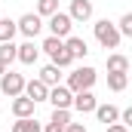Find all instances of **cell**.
<instances>
[{"instance_id":"obj_1","label":"cell","mask_w":132,"mask_h":132,"mask_svg":"<svg viewBox=\"0 0 132 132\" xmlns=\"http://www.w3.org/2000/svg\"><path fill=\"white\" fill-rule=\"evenodd\" d=\"M40 49L52 59V65H59V68H68L71 62H74V55H71V49L65 46V40H62V37H52V34H49V37L43 40V46H40Z\"/></svg>"},{"instance_id":"obj_2","label":"cell","mask_w":132,"mask_h":132,"mask_svg":"<svg viewBox=\"0 0 132 132\" xmlns=\"http://www.w3.org/2000/svg\"><path fill=\"white\" fill-rule=\"evenodd\" d=\"M92 28H95V40H98L104 49H117V46H120V37H123V34H120V28H117L114 22H108V19H98Z\"/></svg>"},{"instance_id":"obj_3","label":"cell","mask_w":132,"mask_h":132,"mask_svg":"<svg viewBox=\"0 0 132 132\" xmlns=\"http://www.w3.org/2000/svg\"><path fill=\"white\" fill-rule=\"evenodd\" d=\"M95 80H98V74H95V68H77V71H71V77H68V89L71 92H83V89H92L95 86Z\"/></svg>"},{"instance_id":"obj_4","label":"cell","mask_w":132,"mask_h":132,"mask_svg":"<svg viewBox=\"0 0 132 132\" xmlns=\"http://www.w3.org/2000/svg\"><path fill=\"white\" fill-rule=\"evenodd\" d=\"M25 77L22 74H15V71H6L3 77H0V92L3 95H9V98H15V95H22L25 92Z\"/></svg>"},{"instance_id":"obj_5","label":"cell","mask_w":132,"mask_h":132,"mask_svg":"<svg viewBox=\"0 0 132 132\" xmlns=\"http://www.w3.org/2000/svg\"><path fill=\"white\" fill-rule=\"evenodd\" d=\"M71 28H74V19H71V12H55V15H49V34L52 37H62V40H68L71 37Z\"/></svg>"},{"instance_id":"obj_6","label":"cell","mask_w":132,"mask_h":132,"mask_svg":"<svg viewBox=\"0 0 132 132\" xmlns=\"http://www.w3.org/2000/svg\"><path fill=\"white\" fill-rule=\"evenodd\" d=\"M40 31H43V15H37V12H25V15L19 19V34H25V40H34Z\"/></svg>"},{"instance_id":"obj_7","label":"cell","mask_w":132,"mask_h":132,"mask_svg":"<svg viewBox=\"0 0 132 132\" xmlns=\"http://www.w3.org/2000/svg\"><path fill=\"white\" fill-rule=\"evenodd\" d=\"M49 101H52V108H65V111H68V108H74V92L59 83V86L49 89Z\"/></svg>"},{"instance_id":"obj_8","label":"cell","mask_w":132,"mask_h":132,"mask_svg":"<svg viewBox=\"0 0 132 132\" xmlns=\"http://www.w3.org/2000/svg\"><path fill=\"white\" fill-rule=\"evenodd\" d=\"M74 108H77L80 114H95L98 101H95V95H92V89H83V92H74Z\"/></svg>"},{"instance_id":"obj_9","label":"cell","mask_w":132,"mask_h":132,"mask_svg":"<svg viewBox=\"0 0 132 132\" xmlns=\"http://www.w3.org/2000/svg\"><path fill=\"white\" fill-rule=\"evenodd\" d=\"M49 89H52V86H46L40 77L25 83V95H28V98H34V101H49Z\"/></svg>"},{"instance_id":"obj_10","label":"cell","mask_w":132,"mask_h":132,"mask_svg":"<svg viewBox=\"0 0 132 132\" xmlns=\"http://www.w3.org/2000/svg\"><path fill=\"white\" fill-rule=\"evenodd\" d=\"M71 19L74 22H89L92 19V0H71Z\"/></svg>"},{"instance_id":"obj_11","label":"cell","mask_w":132,"mask_h":132,"mask_svg":"<svg viewBox=\"0 0 132 132\" xmlns=\"http://www.w3.org/2000/svg\"><path fill=\"white\" fill-rule=\"evenodd\" d=\"M34 104H37V101L28 98V95L22 92V95L12 98V114H15V117H34Z\"/></svg>"},{"instance_id":"obj_12","label":"cell","mask_w":132,"mask_h":132,"mask_svg":"<svg viewBox=\"0 0 132 132\" xmlns=\"http://www.w3.org/2000/svg\"><path fill=\"white\" fill-rule=\"evenodd\" d=\"M65 46L71 49L74 62H77V59H86V55H89V46H86V40H83V37H74V34H71V37L65 40Z\"/></svg>"},{"instance_id":"obj_13","label":"cell","mask_w":132,"mask_h":132,"mask_svg":"<svg viewBox=\"0 0 132 132\" xmlns=\"http://www.w3.org/2000/svg\"><path fill=\"white\" fill-rule=\"evenodd\" d=\"M37 59H40V49L34 46V40H25V43L19 46V62H22V65H34Z\"/></svg>"},{"instance_id":"obj_14","label":"cell","mask_w":132,"mask_h":132,"mask_svg":"<svg viewBox=\"0 0 132 132\" xmlns=\"http://www.w3.org/2000/svg\"><path fill=\"white\" fill-rule=\"evenodd\" d=\"M95 117H98V123L111 126V123H117V120H120V111H117L114 104H98V108H95Z\"/></svg>"},{"instance_id":"obj_15","label":"cell","mask_w":132,"mask_h":132,"mask_svg":"<svg viewBox=\"0 0 132 132\" xmlns=\"http://www.w3.org/2000/svg\"><path fill=\"white\" fill-rule=\"evenodd\" d=\"M126 71H129V59L126 55H120V52L108 55V74H126Z\"/></svg>"},{"instance_id":"obj_16","label":"cell","mask_w":132,"mask_h":132,"mask_svg":"<svg viewBox=\"0 0 132 132\" xmlns=\"http://www.w3.org/2000/svg\"><path fill=\"white\" fill-rule=\"evenodd\" d=\"M12 132H43V126H40L34 117H15V123H12Z\"/></svg>"},{"instance_id":"obj_17","label":"cell","mask_w":132,"mask_h":132,"mask_svg":"<svg viewBox=\"0 0 132 132\" xmlns=\"http://www.w3.org/2000/svg\"><path fill=\"white\" fill-rule=\"evenodd\" d=\"M15 34H19V22H12V19H0V43H9Z\"/></svg>"},{"instance_id":"obj_18","label":"cell","mask_w":132,"mask_h":132,"mask_svg":"<svg viewBox=\"0 0 132 132\" xmlns=\"http://www.w3.org/2000/svg\"><path fill=\"white\" fill-rule=\"evenodd\" d=\"M15 59H19V46H15L12 40H9V43H0V62H3V65H12Z\"/></svg>"},{"instance_id":"obj_19","label":"cell","mask_w":132,"mask_h":132,"mask_svg":"<svg viewBox=\"0 0 132 132\" xmlns=\"http://www.w3.org/2000/svg\"><path fill=\"white\" fill-rule=\"evenodd\" d=\"M126 86H129V74H108V89L123 92Z\"/></svg>"},{"instance_id":"obj_20","label":"cell","mask_w":132,"mask_h":132,"mask_svg":"<svg viewBox=\"0 0 132 132\" xmlns=\"http://www.w3.org/2000/svg\"><path fill=\"white\" fill-rule=\"evenodd\" d=\"M59 71H62L59 65H46L40 71V80H43L46 86H59Z\"/></svg>"},{"instance_id":"obj_21","label":"cell","mask_w":132,"mask_h":132,"mask_svg":"<svg viewBox=\"0 0 132 132\" xmlns=\"http://www.w3.org/2000/svg\"><path fill=\"white\" fill-rule=\"evenodd\" d=\"M55 12H59V0H37V15L49 19V15H55Z\"/></svg>"},{"instance_id":"obj_22","label":"cell","mask_w":132,"mask_h":132,"mask_svg":"<svg viewBox=\"0 0 132 132\" xmlns=\"http://www.w3.org/2000/svg\"><path fill=\"white\" fill-rule=\"evenodd\" d=\"M49 120H52V123H62V126H68V123H71V114H68L65 108H55Z\"/></svg>"},{"instance_id":"obj_23","label":"cell","mask_w":132,"mask_h":132,"mask_svg":"<svg viewBox=\"0 0 132 132\" xmlns=\"http://www.w3.org/2000/svg\"><path fill=\"white\" fill-rule=\"evenodd\" d=\"M117 28H120L123 37H132V12H126V15L120 19V25H117Z\"/></svg>"},{"instance_id":"obj_24","label":"cell","mask_w":132,"mask_h":132,"mask_svg":"<svg viewBox=\"0 0 132 132\" xmlns=\"http://www.w3.org/2000/svg\"><path fill=\"white\" fill-rule=\"evenodd\" d=\"M120 123L132 129V108H126V111H120Z\"/></svg>"},{"instance_id":"obj_25","label":"cell","mask_w":132,"mask_h":132,"mask_svg":"<svg viewBox=\"0 0 132 132\" xmlns=\"http://www.w3.org/2000/svg\"><path fill=\"white\" fill-rule=\"evenodd\" d=\"M43 132H65V126H62V123H52V120H49V123L43 126Z\"/></svg>"},{"instance_id":"obj_26","label":"cell","mask_w":132,"mask_h":132,"mask_svg":"<svg viewBox=\"0 0 132 132\" xmlns=\"http://www.w3.org/2000/svg\"><path fill=\"white\" fill-rule=\"evenodd\" d=\"M65 132H86V126H83V123H68Z\"/></svg>"},{"instance_id":"obj_27","label":"cell","mask_w":132,"mask_h":132,"mask_svg":"<svg viewBox=\"0 0 132 132\" xmlns=\"http://www.w3.org/2000/svg\"><path fill=\"white\" fill-rule=\"evenodd\" d=\"M108 132H129V126H123V123H111Z\"/></svg>"},{"instance_id":"obj_28","label":"cell","mask_w":132,"mask_h":132,"mask_svg":"<svg viewBox=\"0 0 132 132\" xmlns=\"http://www.w3.org/2000/svg\"><path fill=\"white\" fill-rule=\"evenodd\" d=\"M3 74H6V65H3V62H0V77H3Z\"/></svg>"}]
</instances>
